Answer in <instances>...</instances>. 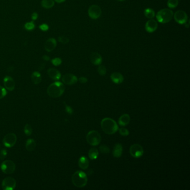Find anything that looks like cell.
I'll return each mask as SVG.
<instances>
[{
	"label": "cell",
	"mask_w": 190,
	"mask_h": 190,
	"mask_svg": "<svg viewBox=\"0 0 190 190\" xmlns=\"http://www.w3.org/2000/svg\"><path fill=\"white\" fill-rule=\"evenodd\" d=\"M65 87L64 85L59 82L51 84L47 89V93L52 98H58L61 97L64 92Z\"/></svg>",
	"instance_id": "1"
},
{
	"label": "cell",
	"mask_w": 190,
	"mask_h": 190,
	"mask_svg": "<svg viewBox=\"0 0 190 190\" xmlns=\"http://www.w3.org/2000/svg\"><path fill=\"white\" fill-rule=\"evenodd\" d=\"M100 125L103 132L106 134H113L118 131V124L112 118H104L101 121Z\"/></svg>",
	"instance_id": "2"
},
{
	"label": "cell",
	"mask_w": 190,
	"mask_h": 190,
	"mask_svg": "<svg viewBox=\"0 0 190 190\" xmlns=\"http://www.w3.org/2000/svg\"><path fill=\"white\" fill-rule=\"evenodd\" d=\"M73 185L78 188L85 187L87 183V176L82 171H77L74 172L72 177Z\"/></svg>",
	"instance_id": "3"
},
{
	"label": "cell",
	"mask_w": 190,
	"mask_h": 190,
	"mask_svg": "<svg viewBox=\"0 0 190 190\" xmlns=\"http://www.w3.org/2000/svg\"><path fill=\"white\" fill-rule=\"evenodd\" d=\"M174 16L173 11L168 9H164L159 11L157 15L156 18L158 21L162 24H166L172 20Z\"/></svg>",
	"instance_id": "4"
},
{
	"label": "cell",
	"mask_w": 190,
	"mask_h": 190,
	"mask_svg": "<svg viewBox=\"0 0 190 190\" xmlns=\"http://www.w3.org/2000/svg\"><path fill=\"white\" fill-rule=\"evenodd\" d=\"M86 139L87 143L92 146H96L99 144L102 140L101 135L97 130H90L87 133Z\"/></svg>",
	"instance_id": "5"
},
{
	"label": "cell",
	"mask_w": 190,
	"mask_h": 190,
	"mask_svg": "<svg viewBox=\"0 0 190 190\" xmlns=\"http://www.w3.org/2000/svg\"><path fill=\"white\" fill-rule=\"evenodd\" d=\"M15 163L9 159L4 161L1 165V171L5 174H12L15 170Z\"/></svg>",
	"instance_id": "6"
},
{
	"label": "cell",
	"mask_w": 190,
	"mask_h": 190,
	"mask_svg": "<svg viewBox=\"0 0 190 190\" xmlns=\"http://www.w3.org/2000/svg\"><path fill=\"white\" fill-rule=\"evenodd\" d=\"M129 153L133 158H139L143 156L144 150L141 145L134 144L130 146L129 148Z\"/></svg>",
	"instance_id": "7"
},
{
	"label": "cell",
	"mask_w": 190,
	"mask_h": 190,
	"mask_svg": "<svg viewBox=\"0 0 190 190\" xmlns=\"http://www.w3.org/2000/svg\"><path fill=\"white\" fill-rule=\"evenodd\" d=\"M2 142L6 147L11 148L15 145L17 142V136L14 133L7 134L4 137Z\"/></svg>",
	"instance_id": "8"
},
{
	"label": "cell",
	"mask_w": 190,
	"mask_h": 190,
	"mask_svg": "<svg viewBox=\"0 0 190 190\" xmlns=\"http://www.w3.org/2000/svg\"><path fill=\"white\" fill-rule=\"evenodd\" d=\"M16 186V182L15 179L11 177L5 178L2 182V187L4 190H14Z\"/></svg>",
	"instance_id": "9"
},
{
	"label": "cell",
	"mask_w": 190,
	"mask_h": 190,
	"mask_svg": "<svg viewBox=\"0 0 190 190\" xmlns=\"http://www.w3.org/2000/svg\"><path fill=\"white\" fill-rule=\"evenodd\" d=\"M88 14L91 19L94 20L98 19L102 15L101 8L96 5L91 6L88 10Z\"/></svg>",
	"instance_id": "10"
},
{
	"label": "cell",
	"mask_w": 190,
	"mask_h": 190,
	"mask_svg": "<svg viewBox=\"0 0 190 190\" xmlns=\"http://www.w3.org/2000/svg\"><path fill=\"white\" fill-rule=\"evenodd\" d=\"M175 21L179 24H185L187 23L188 16L185 11L182 10L177 11L174 14Z\"/></svg>",
	"instance_id": "11"
},
{
	"label": "cell",
	"mask_w": 190,
	"mask_h": 190,
	"mask_svg": "<svg viewBox=\"0 0 190 190\" xmlns=\"http://www.w3.org/2000/svg\"><path fill=\"white\" fill-rule=\"evenodd\" d=\"M77 77L72 74H66L62 77V81L65 84L72 85L77 82Z\"/></svg>",
	"instance_id": "12"
},
{
	"label": "cell",
	"mask_w": 190,
	"mask_h": 190,
	"mask_svg": "<svg viewBox=\"0 0 190 190\" xmlns=\"http://www.w3.org/2000/svg\"><path fill=\"white\" fill-rule=\"evenodd\" d=\"M4 84L6 89L13 91L15 87V82L13 78L10 76H6L4 79Z\"/></svg>",
	"instance_id": "13"
},
{
	"label": "cell",
	"mask_w": 190,
	"mask_h": 190,
	"mask_svg": "<svg viewBox=\"0 0 190 190\" xmlns=\"http://www.w3.org/2000/svg\"><path fill=\"white\" fill-rule=\"evenodd\" d=\"M158 27V23L153 19H150L147 22L145 25V29L149 33L153 32Z\"/></svg>",
	"instance_id": "14"
},
{
	"label": "cell",
	"mask_w": 190,
	"mask_h": 190,
	"mask_svg": "<svg viewBox=\"0 0 190 190\" xmlns=\"http://www.w3.org/2000/svg\"><path fill=\"white\" fill-rule=\"evenodd\" d=\"M57 45V42L56 40L54 38H50L47 39L45 43V45H44L45 50L46 52H52L55 49Z\"/></svg>",
	"instance_id": "15"
},
{
	"label": "cell",
	"mask_w": 190,
	"mask_h": 190,
	"mask_svg": "<svg viewBox=\"0 0 190 190\" xmlns=\"http://www.w3.org/2000/svg\"><path fill=\"white\" fill-rule=\"evenodd\" d=\"M48 76L54 80H58L61 77V73L55 68H50L47 70Z\"/></svg>",
	"instance_id": "16"
},
{
	"label": "cell",
	"mask_w": 190,
	"mask_h": 190,
	"mask_svg": "<svg viewBox=\"0 0 190 190\" xmlns=\"http://www.w3.org/2000/svg\"><path fill=\"white\" fill-rule=\"evenodd\" d=\"M90 60L92 64L99 65L102 62V57L97 52H92L90 56Z\"/></svg>",
	"instance_id": "17"
},
{
	"label": "cell",
	"mask_w": 190,
	"mask_h": 190,
	"mask_svg": "<svg viewBox=\"0 0 190 190\" xmlns=\"http://www.w3.org/2000/svg\"><path fill=\"white\" fill-rule=\"evenodd\" d=\"M110 79L112 81L116 84H120L124 81L123 76L120 72H113L110 75Z\"/></svg>",
	"instance_id": "18"
},
{
	"label": "cell",
	"mask_w": 190,
	"mask_h": 190,
	"mask_svg": "<svg viewBox=\"0 0 190 190\" xmlns=\"http://www.w3.org/2000/svg\"><path fill=\"white\" fill-rule=\"evenodd\" d=\"M123 153V146L120 143L115 144L113 151V157L115 158H119L122 156Z\"/></svg>",
	"instance_id": "19"
},
{
	"label": "cell",
	"mask_w": 190,
	"mask_h": 190,
	"mask_svg": "<svg viewBox=\"0 0 190 190\" xmlns=\"http://www.w3.org/2000/svg\"><path fill=\"white\" fill-rule=\"evenodd\" d=\"M79 167L82 170H87L89 166V162L87 158L85 156L81 157L78 161Z\"/></svg>",
	"instance_id": "20"
},
{
	"label": "cell",
	"mask_w": 190,
	"mask_h": 190,
	"mask_svg": "<svg viewBox=\"0 0 190 190\" xmlns=\"http://www.w3.org/2000/svg\"><path fill=\"white\" fill-rule=\"evenodd\" d=\"M130 118L129 114H124L120 117V118H119L118 123L120 126L124 127L128 125L130 122Z\"/></svg>",
	"instance_id": "21"
},
{
	"label": "cell",
	"mask_w": 190,
	"mask_h": 190,
	"mask_svg": "<svg viewBox=\"0 0 190 190\" xmlns=\"http://www.w3.org/2000/svg\"><path fill=\"white\" fill-rule=\"evenodd\" d=\"M26 149L27 151L32 152L34 151L36 147V143L35 141L33 139H28L26 142L25 144Z\"/></svg>",
	"instance_id": "22"
},
{
	"label": "cell",
	"mask_w": 190,
	"mask_h": 190,
	"mask_svg": "<svg viewBox=\"0 0 190 190\" xmlns=\"http://www.w3.org/2000/svg\"><path fill=\"white\" fill-rule=\"evenodd\" d=\"M31 79L32 82L35 85L39 84L41 82V75L39 72H34L31 74Z\"/></svg>",
	"instance_id": "23"
},
{
	"label": "cell",
	"mask_w": 190,
	"mask_h": 190,
	"mask_svg": "<svg viewBox=\"0 0 190 190\" xmlns=\"http://www.w3.org/2000/svg\"><path fill=\"white\" fill-rule=\"evenodd\" d=\"M88 156L89 158L92 160H95L98 158L99 156V151L97 148L92 147L90 148L88 152Z\"/></svg>",
	"instance_id": "24"
},
{
	"label": "cell",
	"mask_w": 190,
	"mask_h": 190,
	"mask_svg": "<svg viewBox=\"0 0 190 190\" xmlns=\"http://www.w3.org/2000/svg\"><path fill=\"white\" fill-rule=\"evenodd\" d=\"M41 5L43 8L50 9L54 6L55 2L54 0H42Z\"/></svg>",
	"instance_id": "25"
},
{
	"label": "cell",
	"mask_w": 190,
	"mask_h": 190,
	"mask_svg": "<svg viewBox=\"0 0 190 190\" xmlns=\"http://www.w3.org/2000/svg\"><path fill=\"white\" fill-rule=\"evenodd\" d=\"M144 14L145 16L149 19H152L153 18H154V16H155L154 11L151 8H148V9H145Z\"/></svg>",
	"instance_id": "26"
},
{
	"label": "cell",
	"mask_w": 190,
	"mask_h": 190,
	"mask_svg": "<svg viewBox=\"0 0 190 190\" xmlns=\"http://www.w3.org/2000/svg\"><path fill=\"white\" fill-rule=\"evenodd\" d=\"M24 133L27 136H30L32 133V128L29 124H26L24 127Z\"/></svg>",
	"instance_id": "27"
},
{
	"label": "cell",
	"mask_w": 190,
	"mask_h": 190,
	"mask_svg": "<svg viewBox=\"0 0 190 190\" xmlns=\"http://www.w3.org/2000/svg\"><path fill=\"white\" fill-rule=\"evenodd\" d=\"M25 29H26V30L27 31H31L33 30L35 27V25L34 22V21H30V22H26V24L24 25Z\"/></svg>",
	"instance_id": "28"
},
{
	"label": "cell",
	"mask_w": 190,
	"mask_h": 190,
	"mask_svg": "<svg viewBox=\"0 0 190 190\" xmlns=\"http://www.w3.org/2000/svg\"><path fill=\"white\" fill-rule=\"evenodd\" d=\"M179 5V0H168L167 6L170 9L176 8Z\"/></svg>",
	"instance_id": "29"
},
{
	"label": "cell",
	"mask_w": 190,
	"mask_h": 190,
	"mask_svg": "<svg viewBox=\"0 0 190 190\" xmlns=\"http://www.w3.org/2000/svg\"><path fill=\"white\" fill-rule=\"evenodd\" d=\"M99 151L103 154H108L110 152V149L107 146L102 144L99 146Z\"/></svg>",
	"instance_id": "30"
},
{
	"label": "cell",
	"mask_w": 190,
	"mask_h": 190,
	"mask_svg": "<svg viewBox=\"0 0 190 190\" xmlns=\"http://www.w3.org/2000/svg\"><path fill=\"white\" fill-rule=\"evenodd\" d=\"M98 72L100 75L104 76L107 74V69L104 65H99L98 67Z\"/></svg>",
	"instance_id": "31"
},
{
	"label": "cell",
	"mask_w": 190,
	"mask_h": 190,
	"mask_svg": "<svg viewBox=\"0 0 190 190\" xmlns=\"http://www.w3.org/2000/svg\"><path fill=\"white\" fill-rule=\"evenodd\" d=\"M119 132L121 136H124V137L128 136L129 134V132L128 130L125 128H120L119 129Z\"/></svg>",
	"instance_id": "32"
},
{
	"label": "cell",
	"mask_w": 190,
	"mask_h": 190,
	"mask_svg": "<svg viewBox=\"0 0 190 190\" xmlns=\"http://www.w3.org/2000/svg\"><path fill=\"white\" fill-rule=\"evenodd\" d=\"M52 64L55 66H59L62 63V60L59 57H55L52 60Z\"/></svg>",
	"instance_id": "33"
},
{
	"label": "cell",
	"mask_w": 190,
	"mask_h": 190,
	"mask_svg": "<svg viewBox=\"0 0 190 190\" xmlns=\"http://www.w3.org/2000/svg\"><path fill=\"white\" fill-rule=\"evenodd\" d=\"M59 41L63 44H67L69 42V39L66 36H59L58 38Z\"/></svg>",
	"instance_id": "34"
},
{
	"label": "cell",
	"mask_w": 190,
	"mask_h": 190,
	"mask_svg": "<svg viewBox=\"0 0 190 190\" xmlns=\"http://www.w3.org/2000/svg\"><path fill=\"white\" fill-rule=\"evenodd\" d=\"M7 90L5 87L0 86V99L4 98L7 95Z\"/></svg>",
	"instance_id": "35"
},
{
	"label": "cell",
	"mask_w": 190,
	"mask_h": 190,
	"mask_svg": "<svg viewBox=\"0 0 190 190\" xmlns=\"http://www.w3.org/2000/svg\"><path fill=\"white\" fill-rule=\"evenodd\" d=\"M7 155V151L6 149H2L0 151V159L3 160L5 159Z\"/></svg>",
	"instance_id": "36"
},
{
	"label": "cell",
	"mask_w": 190,
	"mask_h": 190,
	"mask_svg": "<svg viewBox=\"0 0 190 190\" xmlns=\"http://www.w3.org/2000/svg\"><path fill=\"white\" fill-rule=\"evenodd\" d=\"M39 29L42 31H47L49 30V27L46 24H43L39 26Z\"/></svg>",
	"instance_id": "37"
},
{
	"label": "cell",
	"mask_w": 190,
	"mask_h": 190,
	"mask_svg": "<svg viewBox=\"0 0 190 190\" xmlns=\"http://www.w3.org/2000/svg\"><path fill=\"white\" fill-rule=\"evenodd\" d=\"M65 110L67 113L69 115H72L73 113V109L72 108L67 104H65Z\"/></svg>",
	"instance_id": "38"
},
{
	"label": "cell",
	"mask_w": 190,
	"mask_h": 190,
	"mask_svg": "<svg viewBox=\"0 0 190 190\" xmlns=\"http://www.w3.org/2000/svg\"><path fill=\"white\" fill-rule=\"evenodd\" d=\"M79 82L82 84H85L87 82V79L86 77H80L79 79Z\"/></svg>",
	"instance_id": "39"
},
{
	"label": "cell",
	"mask_w": 190,
	"mask_h": 190,
	"mask_svg": "<svg viewBox=\"0 0 190 190\" xmlns=\"http://www.w3.org/2000/svg\"><path fill=\"white\" fill-rule=\"evenodd\" d=\"M38 18V14L37 12H34L32 15H31V19L33 21L36 20Z\"/></svg>",
	"instance_id": "40"
},
{
	"label": "cell",
	"mask_w": 190,
	"mask_h": 190,
	"mask_svg": "<svg viewBox=\"0 0 190 190\" xmlns=\"http://www.w3.org/2000/svg\"><path fill=\"white\" fill-rule=\"evenodd\" d=\"M42 59H43L44 60L46 61V62H47V61H49L50 60V57H48V56H47V55H44L42 57Z\"/></svg>",
	"instance_id": "41"
},
{
	"label": "cell",
	"mask_w": 190,
	"mask_h": 190,
	"mask_svg": "<svg viewBox=\"0 0 190 190\" xmlns=\"http://www.w3.org/2000/svg\"><path fill=\"white\" fill-rule=\"evenodd\" d=\"M55 2H57V3H59V4H60V3H62V2H64L65 1H66V0H54Z\"/></svg>",
	"instance_id": "42"
},
{
	"label": "cell",
	"mask_w": 190,
	"mask_h": 190,
	"mask_svg": "<svg viewBox=\"0 0 190 190\" xmlns=\"http://www.w3.org/2000/svg\"><path fill=\"white\" fill-rule=\"evenodd\" d=\"M118 1H120V2H123V1H125V0H117Z\"/></svg>",
	"instance_id": "43"
}]
</instances>
